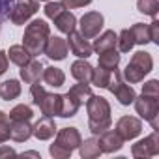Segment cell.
<instances>
[{
    "mask_svg": "<svg viewBox=\"0 0 159 159\" xmlns=\"http://www.w3.org/2000/svg\"><path fill=\"white\" fill-rule=\"evenodd\" d=\"M86 112H88V129L92 135H101L107 131L112 124L111 118V105L103 96L92 94L86 101Z\"/></svg>",
    "mask_w": 159,
    "mask_h": 159,
    "instance_id": "1",
    "label": "cell"
},
{
    "mask_svg": "<svg viewBox=\"0 0 159 159\" xmlns=\"http://www.w3.org/2000/svg\"><path fill=\"white\" fill-rule=\"evenodd\" d=\"M49 36H51V28L43 19H34L30 25H26L25 36H23V45L32 54V58L43 54Z\"/></svg>",
    "mask_w": 159,
    "mask_h": 159,
    "instance_id": "2",
    "label": "cell"
},
{
    "mask_svg": "<svg viewBox=\"0 0 159 159\" xmlns=\"http://www.w3.org/2000/svg\"><path fill=\"white\" fill-rule=\"evenodd\" d=\"M81 140L83 137L77 127H62L60 131H56V140L49 146V153L54 159H67L73 150L79 148Z\"/></svg>",
    "mask_w": 159,
    "mask_h": 159,
    "instance_id": "3",
    "label": "cell"
},
{
    "mask_svg": "<svg viewBox=\"0 0 159 159\" xmlns=\"http://www.w3.org/2000/svg\"><path fill=\"white\" fill-rule=\"evenodd\" d=\"M153 69V58L150 52L146 51H137L129 64L125 66V69L122 71V77H124V81L129 83V84H137L140 81H144V77Z\"/></svg>",
    "mask_w": 159,
    "mask_h": 159,
    "instance_id": "4",
    "label": "cell"
},
{
    "mask_svg": "<svg viewBox=\"0 0 159 159\" xmlns=\"http://www.w3.org/2000/svg\"><path fill=\"white\" fill-rule=\"evenodd\" d=\"M30 94H32V103L36 107H39V111L45 116H58L60 114V105H62L60 94H49L43 88V84H39V81L32 83Z\"/></svg>",
    "mask_w": 159,
    "mask_h": 159,
    "instance_id": "5",
    "label": "cell"
},
{
    "mask_svg": "<svg viewBox=\"0 0 159 159\" xmlns=\"http://www.w3.org/2000/svg\"><path fill=\"white\" fill-rule=\"evenodd\" d=\"M107 90H109L111 94H114V98L118 99V103L124 105V107L131 105V103L135 101V98H137L133 86L124 81L122 71H120L118 67L112 69V73H111V81H109V84H107Z\"/></svg>",
    "mask_w": 159,
    "mask_h": 159,
    "instance_id": "6",
    "label": "cell"
},
{
    "mask_svg": "<svg viewBox=\"0 0 159 159\" xmlns=\"http://www.w3.org/2000/svg\"><path fill=\"white\" fill-rule=\"evenodd\" d=\"M133 105H135L137 114L140 118H144L146 122H150L153 131H157L159 129V98L140 94L139 98H135Z\"/></svg>",
    "mask_w": 159,
    "mask_h": 159,
    "instance_id": "7",
    "label": "cell"
},
{
    "mask_svg": "<svg viewBox=\"0 0 159 159\" xmlns=\"http://www.w3.org/2000/svg\"><path fill=\"white\" fill-rule=\"evenodd\" d=\"M38 10H39V2H38V0H15L11 10H10L8 19L15 26H21V25L28 23L30 17L36 15Z\"/></svg>",
    "mask_w": 159,
    "mask_h": 159,
    "instance_id": "8",
    "label": "cell"
},
{
    "mask_svg": "<svg viewBox=\"0 0 159 159\" xmlns=\"http://www.w3.org/2000/svg\"><path fill=\"white\" fill-rule=\"evenodd\" d=\"M157 153H159V135H157V131H153L152 135L140 139L139 142H135L131 146V155L133 157H139V159L153 157Z\"/></svg>",
    "mask_w": 159,
    "mask_h": 159,
    "instance_id": "9",
    "label": "cell"
},
{
    "mask_svg": "<svg viewBox=\"0 0 159 159\" xmlns=\"http://www.w3.org/2000/svg\"><path fill=\"white\" fill-rule=\"evenodd\" d=\"M105 25V17L99 13V11H88L81 17V21H79V26H81V34L86 38V39H92L96 38L101 28Z\"/></svg>",
    "mask_w": 159,
    "mask_h": 159,
    "instance_id": "10",
    "label": "cell"
},
{
    "mask_svg": "<svg viewBox=\"0 0 159 159\" xmlns=\"http://www.w3.org/2000/svg\"><path fill=\"white\" fill-rule=\"evenodd\" d=\"M116 131L124 140H133L142 133V122L137 116H122L116 122Z\"/></svg>",
    "mask_w": 159,
    "mask_h": 159,
    "instance_id": "11",
    "label": "cell"
},
{
    "mask_svg": "<svg viewBox=\"0 0 159 159\" xmlns=\"http://www.w3.org/2000/svg\"><path fill=\"white\" fill-rule=\"evenodd\" d=\"M67 49L77 56V58H88L94 51H92V43L81 34V32H77V30H73V32H69L67 34Z\"/></svg>",
    "mask_w": 159,
    "mask_h": 159,
    "instance_id": "12",
    "label": "cell"
},
{
    "mask_svg": "<svg viewBox=\"0 0 159 159\" xmlns=\"http://www.w3.org/2000/svg\"><path fill=\"white\" fill-rule=\"evenodd\" d=\"M67 41L60 36H49L47 39V45L43 49V54H47L51 60L54 62H60V60H66L67 56Z\"/></svg>",
    "mask_w": 159,
    "mask_h": 159,
    "instance_id": "13",
    "label": "cell"
},
{
    "mask_svg": "<svg viewBox=\"0 0 159 159\" xmlns=\"http://www.w3.org/2000/svg\"><path fill=\"white\" fill-rule=\"evenodd\" d=\"M98 142H99V148H101L103 153H114V152L122 150V146H124L125 140L118 135L116 129H111V127H109L107 131H103V133L99 135Z\"/></svg>",
    "mask_w": 159,
    "mask_h": 159,
    "instance_id": "14",
    "label": "cell"
},
{
    "mask_svg": "<svg viewBox=\"0 0 159 159\" xmlns=\"http://www.w3.org/2000/svg\"><path fill=\"white\" fill-rule=\"evenodd\" d=\"M56 133V124L52 120V116H41L34 125H32V135L38 139V140H49L52 139Z\"/></svg>",
    "mask_w": 159,
    "mask_h": 159,
    "instance_id": "15",
    "label": "cell"
},
{
    "mask_svg": "<svg viewBox=\"0 0 159 159\" xmlns=\"http://www.w3.org/2000/svg\"><path fill=\"white\" fill-rule=\"evenodd\" d=\"M43 67H45V66L41 64V60H36V58H32L28 64L21 66V71H19V75H21V81H25L26 84H32V83H38V81H41Z\"/></svg>",
    "mask_w": 159,
    "mask_h": 159,
    "instance_id": "16",
    "label": "cell"
},
{
    "mask_svg": "<svg viewBox=\"0 0 159 159\" xmlns=\"http://www.w3.org/2000/svg\"><path fill=\"white\" fill-rule=\"evenodd\" d=\"M92 71H94V66L88 62V58H79V60H75L71 64V77L75 79L77 83H86V84H90Z\"/></svg>",
    "mask_w": 159,
    "mask_h": 159,
    "instance_id": "17",
    "label": "cell"
},
{
    "mask_svg": "<svg viewBox=\"0 0 159 159\" xmlns=\"http://www.w3.org/2000/svg\"><path fill=\"white\" fill-rule=\"evenodd\" d=\"M32 137L30 120H10V139L15 142H25Z\"/></svg>",
    "mask_w": 159,
    "mask_h": 159,
    "instance_id": "18",
    "label": "cell"
},
{
    "mask_svg": "<svg viewBox=\"0 0 159 159\" xmlns=\"http://www.w3.org/2000/svg\"><path fill=\"white\" fill-rule=\"evenodd\" d=\"M96 38H98V39H96L94 45H92V51H94V52L101 54V52H105V51H109V49H116L118 34H116L114 30H105L103 34H98Z\"/></svg>",
    "mask_w": 159,
    "mask_h": 159,
    "instance_id": "19",
    "label": "cell"
},
{
    "mask_svg": "<svg viewBox=\"0 0 159 159\" xmlns=\"http://www.w3.org/2000/svg\"><path fill=\"white\" fill-rule=\"evenodd\" d=\"M43 83L52 86V88H60L66 84V73L60 69V67H54V66H49V67H43Z\"/></svg>",
    "mask_w": 159,
    "mask_h": 159,
    "instance_id": "20",
    "label": "cell"
},
{
    "mask_svg": "<svg viewBox=\"0 0 159 159\" xmlns=\"http://www.w3.org/2000/svg\"><path fill=\"white\" fill-rule=\"evenodd\" d=\"M79 109H81V101H79L71 92H67V94L62 96V105H60V114H58V116H62V118H71V116L77 114Z\"/></svg>",
    "mask_w": 159,
    "mask_h": 159,
    "instance_id": "21",
    "label": "cell"
},
{
    "mask_svg": "<svg viewBox=\"0 0 159 159\" xmlns=\"http://www.w3.org/2000/svg\"><path fill=\"white\" fill-rule=\"evenodd\" d=\"M79 153H81L83 159H96V157H99L103 152H101V148H99L98 139L92 137V139L81 140V144H79Z\"/></svg>",
    "mask_w": 159,
    "mask_h": 159,
    "instance_id": "22",
    "label": "cell"
},
{
    "mask_svg": "<svg viewBox=\"0 0 159 159\" xmlns=\"http://www.w3.org/2000/svg\"><path fill=\"white\" fill-rule=\"evenodd\" d=\"M52 21H54V26H56L62 34H69V32H73L75 26H77V17H75L71 11H67V10H64V11H62L58 17H54Z\"/></svg>",
    "mask_w": 159,
    "mask_h": 159,
    "instance_id": "23",
    "label": "cell"
},
{
    "mask_svg": "<svg viewBox=\"0 0 159 159\" xmlns=\"http://www.w3.org/2000/svg\"><path fill=\"white\" fill-rule=\"evenodd\" d=\"M21 96V83L17 79H10V81L0 83V98L4 101H11L17 99Z\"/></svg>",
    "mask_w": 159,
    "mask_h": 159,
    "instance_id": "24",
    "label": "cell"
},
{
    "mask_svg": "<svg viewBox=\"0 0 159 159\" xmlns=\"http://www.w3.org/2000/svg\"><path fill=\"white\" fill-rule=\"evenodd\" d=\"M8 58L15 64V66H25L32 60V54L25 49V45H11L10 51H8Z\"/></svg>",
    "mask_w": 159,
    "mask_h": 159,
    "instance_id": "25",
    "label": "cell"
},
{
    "mask_svg": "<svg viewBox=\"0 0 159 159\" xmlns=\"http://www.w3.org/2000/svg\"><path fill=\"white\" fill-rule=\"evenodd\" d=\"M118 64H120V54H118L116 49H109V51H105V52L99 54V62H98L99 67L112 71V69L118 67Z\"/></svg>",
    "mask_w": 159,
    "mask_h": 159,
    "instance_id": "26",
    "label": "cell"
},
{
    "mask_svg": "<svg viewBox=\"0 0 159 159\" xmlns=\"http://www.w3.org/2000/svg\"><path fill=\"white\" fill-rule=\"evenodd\" d=\"M129 30H131V34H133L135 45H146V43H152V41H150L148 25H144V23H135Z\"/></svg>",
    "mask_w": 159,
    "mask_h": 159,
    "instance_id": "27",
    "label": "cell"
},
{
    "mask_svg": "<svg viewBox=\"0 0 159 159\" xmlns=\"http://www.w3.org/2000/svg\"><path fill=\"white\" fill-rule=\"evenodd\" d=\"M111 73H112V71L103 69V67L98 66V69L94 67V71H92L90 83H92L94 86H98V88H107V84H109V81H111Z\"/></svg>",
    "mask_w": 159,
    "mask_h": 159,
    "instance_id": "28",
    "label": "cell"
},
{
    "mask_svg": "<svg viewBox=\"0 0 159 159\" xmlns=\"http://www.w3.org/2000/svg\"><path fill=\"white\" fill-rule=\"evenodd\" d=\"M135 45V39H133V34L129 28H124L120 34H118V39H116V47L120 52H129Z\"/></svg>",
    "mask_w": 159,
    "mask_h": 159,
    "instance_id": "29",
    "label": "cell"
},
{
    "mask_svg": "<svg viewBox=\"0 0 159 159\" xmlns=\"http://www.w3.org/2000/svg\"><path fill=\"white\" fill-rule=\"evenodd\" d=\"M8 116H10V120H32L34 118V111H32V107L21 103V105H15L10 111Z\"/></svg>",
    "mask_w": 159,
    "mask_h": 159,
    "instance_id": "30",
    "label": "cell"
},
{
    "mask_svg": "<svg viewBox=\"0 0 159 159\" xmlns=\"http://www.w3.org/2000/svg\"><path fill=\"white\" fill-rule=\"evenodd\" d=\"M69 92L81 101V105H84L86 101H88V98L94 94L92 92V88H90V84H86V83H79V84H73L71 88H69Z\"/></svg>",
    "mask_w": 159,
    "mask_h": 159,
    "instance_id": "31",
    "label": "cell"
},
{
    "mask_svg": "<svg viewBox=\"0 0 159 159\" xmlns=\"http://www.w3.org/2000/svg\"><path fill=\"white\" fill-rule=\"evenodd\" d=\"M137 10L144 15L155 17L159 11V0H137Z\"/></svg>",
    "mask_w": 159,
    "mask_h": 159,
    "instance_id": "32",
    "label": "cell"
},
{
    "mask_svg": "<svg viewBox=\"0 0 159 159\" xmlns=\"http://www.w3.org/2000/svg\"><path fill=\"white\" fill-rule=\"evenodd\" d=\"M10 139V116L0 111V144H4Z\"/></svg>",
    "mask_w": 159,
    "mask_h": 159,
    "instance_id": "33",
    "label": "cell"
},
{
    "mask_svg": "<svg viewBox=\"0 0 159 159\" xmlns=\"http://www.w3.org/2000/svg\"><path fill=\"white\" fill-rule=\"evenodd\" d=\"M66 8H64V4L62 2H49L45 4V8H43V11H45V17H49V19H54V17H58L62 11H64Z\"/></svg>",
    "mask_w": 159,
    "mask_h": 159,
    "instance_id": "34",
    "label": "cell"
},
{
    "mask_svg": "<svg viewBox=\"0 0 159 159\" xmlns=\"http://www.w3.org/2000/svg\"><path fill=\"white\" fill-rule=\"evenodd\" d=\"M142 94L152 96V98H159V81L157 79H152V81L142 84Z\"/></svg>",
    "mask_w": 159,
    "mask_h": 159,
    "instance_id": "35",
    "label": "cell"
},
{
    "mask_svg": "<svg viewBox=\"0 0 159 159\" xmlns=\"http://www.w3.org/2000/svg\"><path fill=\"white\" fill-rule=\"evenodd\" d=\"M66 10H77V8H84L92 4V0H60Z\"/></svg>",
    "mask_w": 159,
    "mask_h": 159,
    "instance_id": "36",
    "label": "cell"
},
{
    "mask_svg": "<svg viewBox=\"0 0 159 159\" xmlns=\"http://www.w3.org/2000/svg\"><path fill=\"white\" fill-rule=\"evenodd\" d=\"M148 32H150V41L152 43H159V21L153 17V21L148 25Z\"/></svg>",
    "mask_w": 159,
    "mask_h": 159,
    "instance_id": "37",
    "label": "cell"
},
{
    "mask_svg": "<svg viewBox=\"0 0 159 159\" xmlns=\"http://www.w3.org/2000/svg\"><path fill=\"white\" fill-rule=\"evenodd\" d=\"M13 2H15V0H0V21L10 15V10H11Z\"/></svg>",
    "mask_w": 159,
    "mask_h": 159,
    "instance_id": "38",
    "label": "cell"
},
{
    "mask_svg": "<svg viewBox=\"0 0 159 159\" xmlns=\"http://www.w3.org/2000/svg\"><path fill=\"white\" fill-rule=\"evenodd\" d=\"M10 60H8V52L6 51H0V75H4L8 71Z\"/></svg>",
    "mask_w": 159,
    "mask_h": 159,
    "instance_id": "39",
    "label": "cell"
},
{
    "mask_svg": "<svg viewBox=\"0 0 159 159\" xmlns=\"http://www.w3.org/2000/svg\"><path fill=\"white\" fill-rule=\"evenodd\" d=\"M10 155H17V152L13 148H10V146H2V144H0V159H2V157H10Z\"/></svg>",
    "mask_w": 159,
    "mask_h": 159,
    "instance_id": "40",
    "label": "cell"
},
{
    "mask_svg": "<svg viewBox=\"0 0 159 159\" xmlns=\"http://www.w3.org/2000/svg\"><path fill=\"white\" fill-rule=\"evenodd\" d=\"M23 155H26V157H39L38 152H26V153H23Z\"/></svg>",
    "mask_w": 159,
    "mask_h": 159,
    "instance_id": "41",
    "label": "cell"
},
{
    "mask_svg": "<svg viewBox=\"0 0 159 159\" xmlns=\"http://www.w3.org/2000/svg\"><path fill=\"white\" fill-rule=\"evenodd\" d=\"M38 2H49V0H38Z\"/></svg>",
    "mask_w": 159,
    "mask_h": 159,
    "instance_id": "42",
    "label": "cell"
}]
</instances>
